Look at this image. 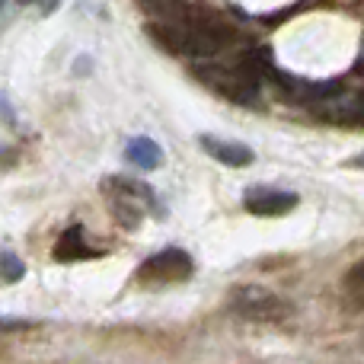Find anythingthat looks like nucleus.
<instances>
[{
	"instance_id": "4",
	"label": "nucleus",
	"mask_w": 364,
	"mask_h": 364,
	"mask_svg": "<svg viewBox=\"0 0 364 364\" xmlns=\"http://www.w3.org/2000/svg\"><path fill=\"white\" fill-rule=\"evenodd\" d=\"M297 205L294 192H284V188H269V186H250L243 195V208L256 218H282L291 208Z\"/></svg>"
},
{
	"instance_id": "11",
	"label": "nucleus",
	"mask_w": 364,
	"mask_h": 364,
	"mask_svg": "<svg viewBox=\"0 0 364 364\" xmlns=\"http://www.w3.org/2000/svg\"><path fill=\"white\" fill-rule=\"evenodd\" d=\"M32 323H19V320H0V333H10V329H29Z\"/></svg>"
},
{
	"instance_id": "12",
	"label": "nucleus",
	"mask_w": 364,
	"mask_h": 364,
	"mask_svg": "<svg viewBox=\"0 0 364 364\" xmlns=\"http://www.w3.org/2000/svg\"><path fill=\"white\" fill-rule=\"evenodd\" d=\"M16 4H38V0H16Z\"/></svg>"
},
{
	"instance_id": "3",
	"label": "nucleus",
	"mask_w": 364,
	"mask_h": 364,
	"mask_svg": "<svg viewBox=\"0 0 364 364\" xmlns=\"http://www.w3.org/2000/svg\"><path fill=\"white\" fill-rule=\"evenodd\" d=\"M188 275H192V256L176 246L151 256L141 269V282H186Z\"/></svg>"
},
{
	"instance_id": "10",
	"label": "nucleus",
	"mask_w": 364,
	"mask_h": 364,
	"mask_svg": "<svg viewBox=\"0 0 364 364\" xmlns=\"http://www.w3.org/2000/svg\"><path fill=\"white\" fill-rule=\"evenodd\" d=\"M23 275H26V269H23V262H19V256L4 252V256H0V278H4V282H19Z\"/></svg>"
},
{
	"instance_id": "8",
	"label": "nucleus",
	"mask_w": 364,
	"mask_h": 364,
	"mask_svg": "<svg viewBox=\"0 0 364 364\" xmlns=\"http://www.w3.org/2000/svg\"><path fill=\"white\" fill-rule=\"evenodd\" d=\"M147 13L160 16V23H176V19L186 16V0H138Z\"/></svg>"
},
{
	"instance_id": "5",
	"label": "nucleus",
	"mask_w": 364,
	"mask_h": 364,
	"mask_svg": "<svg viewBox=\"0 0 364 364\" xmlns=\"http://www.w3.org/2000/svg\"><path fill=\"white\" fill-rule=\"evenodd\" d=\"M201 151L211 154L218 164L224 166H250L256 160L252 147L240 144V141H220V138H211V134H201Z\"/></svg>"
},
{
	"instance_id": "9",
	"label": "nucleus",
	"mask_w": 364,
	"mask_h": 364,
	"mask_svg": "<svg viewBox=\"0 0 364 364\" xmlns=\"http://www.w3.org/2000/svg\"><path fill=\"white\" fill-rule=\"evenodd\" d=\"M364 269H361V262H355L352 269H348V275L342 278V291L348 294V301H352V307L358 310L361 307V297H364Z\"/></svg>"
},
{
	"instance_id": "1",
	"label": "nucleus",
	"mask_w": 364,
	"mask_h": 364,
	"mask_svg": "<svg viewBox=\"0 0 364 364\" xmlns=\"http://www.w3.org/2000/svg\"><path fill=\"white\" fill-rule=\"evenodd\" d=\"M192 74L198 77L205 87H211L214 93L227 96V100H233V102H243V106L256 102L259 93H262V80H259V74L250 68L246 58H240L237 64L201 58V61L192 64Z\"/></svg>"
},
{
	"instance_id": "7",
	"label": "nucleus",
	"mask_w": 364,
	"mask_h": 364,
	"mask_svg": "<svg viewBox=\"0 0 364 364\" xmlns=\"http://www.w3.org/2000/svg\"><path fill=\"white\" fill-rule=\"evenodd\" d=\"M83 256H93L87 246V240H83V227H68V230L61 233V240H58L55 246V259L58 262H74V259H83Z\"/></svg>"
},
{
	"instance_id": "6",
	"label": "nucleus",
	"mask_w": 364,
	"mask_h": 364,
	"mask_svg": "<svg viewBox=\"0 0 364 364\" xmlns=\"http://www.w3.org/2000/svg\"><path fill=\"white\" fill-rule=\"evenodd\" d=\"M125 160L132 166H138V170H157L160 160H164V151H160L157 141H151V138H144V134H141V138L128 141Z\"/></svg>"
},
{
	"instance_id": "2",
	"label": "nucleus",
	"mask_w": 364,
	"mask_h": 364,
	"mask_svg": "<svg viewBox=\"0 0 364 364\" xmlns=\"http://www.w3.org/2000/svg\"><path fill=\"white\" fill-rule=\"evenodd\" d=\"M230 314L240 316V320H252V323H282L294 314V307L282 294H275V291L246 284V288H233Z\"/></svg>"
}]
</instances>
